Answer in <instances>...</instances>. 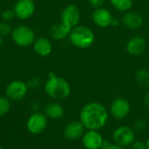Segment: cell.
Returning a JSON list of instances; mask_svg holds the SVG:
<instances>
[{
	"instance_id": "cell-1",
	"label": "cell",
	"mask_w": 149,
	"mask_h": 149,
	"mask_svg": "<svg viewBox=\"0 0 149 149\" xmlns=\"http://www.w3.org/2000/svg\"><path fill=\"white\" fill-rule=\"evenodd\" d=\"M109 117L107 107L97 101L86 104L79 112V121L86 130H100L106 126Z\"/></svg>"
},
{
	"instance_id": "cell-2",
	"label": "cell",
	"mask_w": 149,
	"mask_h": 149,
	"mask_svg": "<svg viewBox=\"0 0 149 149\" xmlns=\"http://www.w3.org/2000/svg\"><path fill=\"white\" fill-rule=\"evenodd\" d=\"M46 94L56 100L66 99L71 93V86L66 79L56 75L54 72H49L48 79L45 85Z\"/></svg>"
},
{
	"instance_id": "cell-3",
	"label": "cell",
	"mask_w": 149,
	"mask_h": 149,
	"mask_svg": "<svg viewBox=\"0 0 149 149\" xmlns=\"http://www.w3.org/2000/svg\"><path fill=\"white\" fill-rule=\"evenodd\" d=\"M70 42L77 48L86 49L91 47L95 41L94 32L87 26L77 25L69 34Z\"/></svg>"
},
{
	"instance_id": "cell-4",
	"label": "cell",
	"mask_w": 149,
	"mask_h": 149,
	"mask_svg": "<svg viewBox=\"0 0 149 149\" xmlns=\"http://www.w3.org/2000/svg\"><path fill=\"white\" fill-rule=\"evenodd\" d=\"M13 42L21 47H26L32 45L35 41L34 31L26 25H18L11 32Z\"/></svg>"
},
{
	"instance_id": "cell-5",
	"label": "cell",
	"mask_w": 149,
	"mask_h": 149,
	"mask_svg": "<svg viewBox=\"0 0 149 149\" xmlns=\"http://www.w3.org/2000/svg\"><path fill=\"white\" fill-rule=\"evenodd\" d=\"M135 131L134 128L127 126H120L113 132V143L120 145L123 148L131 146L135 140Z\"/></svg>"
},
{
	"instance_id": "cell-6",
	"label": "cell",
	"mask_w": 149,
	"mask_h": 149,
	"mask_svg": "<svg viewBox=\"0 0 149 149\" xmlns=\"http://www.w3.org/2000/svg\"><path fill=\"white\" fill-rule=\"evenodd\" d=\"M27 91H28L27 84L22 80L17 79L10 82L7 85L5 88V94L10 100L19 101L26 96Z\"/></svg>"
},
{
	"instance_id": "cell-7",
	"label": "cell",
	"mask_w": 149,
	"mask_h": 149,
	"mask_svg": "<svg viewBox=\"0 0 149 149\" xmlns=\"http://www.w3.org/2000/svg\"><path fill=\"white\" fill-rule=\"evenodd\" d=\"M131 111V105L129 101L122 97L116 98L113 100L110 106L111 115L117 120H123L128 116Z\"/></svg>"
},
{
	"instance_id": "cell-8",
	"label": "cell",
	"mask_w": 149,
	"mask_h": 149,
	"mask_svg": "<svg viewBox=\"0 0 149 149\" xmlns=\"http://www.w3.org/2000/svg\"><path fill=\"white\" fill-rule=\"evenodd\" d=\"M47 127V117L45 113H34L27 120L26 127L27 130L33 134H41L45 130Z\"/></svg>"
},
{
	"instance_id": "cell-9",
	"label": "cell",
	"mask_w": 149,
	"mask_h": 149,
	"mask_svg": "<svg viewBox=\"0 0 149 149\" xmlns=\"http://www.w3.org/2000/svg\"><path fill=\"white\" fill-rule=\"evenodd\" d=\"M61 23L72 29L77 26L80 20V10L74 4L65 6L61 12Z\"/></svg>"
},
{
	"instance_id": "cell-10",
	"label": "cell",
	"mask_w": 149,
	"mask_h": 149,
	"mask_svg": "<svg viewBox=\"0 0 149 149\" xmlns=\"http://www.w3.org/2000/svg\"><path fill=\"white\" fill-rule=\"evenodd\" d=\"M36 5L33 0H17L13 7L15 17L19 19H28L33 16Z\"/></svg>"
},
{
	"instance_id": "cell-11",
	"label": "cell",
	"mask_w": 149,
	"mask_h": 149,
	"mask_svg": "<svg viewBox=\"0 0 149 149\" xmlns=\"http://www.w3.org/2000/svg\"><path fill=\"white\" fill-rule=\"evenodd\" d=\"M81 141L83 147L86 149H101L104 138L99 130H86Z\"/></svg>"
},
{
	"instance_id": "cell-12",
	"label": "cell",
	"mask_w": 149,
	"mask_h": 149,
	"mask_svg": "<svg viewBox=\"0 0 149 149\" xmlns=\"http://www.w3.org/2000/svg\"><path fill=\"white\" fill-rule=\"evenodd\" d=\"M93 22L100 28H107L112 24L113 17L109 10L100 7L94 10L92 14Z\"/></svg>"
},
{
	"instance_id": "cell-13",
	"label": "cell",
	"mask_w": 149,
	"mask_h": 149,
	"mask_svg": "<svg viewBox=\"0 0 149 149\" xmlns=\"http://www.w3.org/2000/svg\"><path fill=\"white\" fill-rule=\"evenodd\" d=\"M86 132V128L79 120L69 122L64 128V136L69 141L81 139Z\"/></svg>"
},
{
	"instance_id": "cell-14",
	"label": "cell",
	"mask_w": 149,
	"mask_h": 149,
	"mask_svg": "<svg viewBox=\"0 0 149 149\" xmlns=\"http://www.w3.org/2000/svg\"><path fill=\"white\" fill-rule=\"evenodd\" d=\"M147 48V42L144 38L140 36H134L129 38L126 45L127 52L132 56L141 55Z\"/></svg>"
},
{
	"instance_id": "cell-15",
	"label": "cell",
	"mask_w": 149,
	"mask_h": 149,
	"mask_svg": "<svg viewBox=\"0 0 149 149\" xmlns=\"http://www.w3.org/2000/svg\"><path fill=\"white\" fill-rule=\"evenodd\" d=\"M122 22L126 27L131 30H136L142 26L144 23L143 17L136 11H127L123 16Z\"/></svg>"
},
{
	"instance_id": "cell-16",
	"label": "cell",
	"mask_w": 149,
	"mask_h": 149,
	"mask_svg": "<svg viewBox=\"0 0 149 149\" xmlns=\"http://www.w3.org/2000/svg\"><path fill=\"white\" fill-rule=\"evenodd\" d=\"M33 49L38 56L47 57L52 53V45L47 38L40 37L34 41Z\"/></svg>"
},
{
	"instance_id": "cell-17",
	"label": "cell",
	"mask_w": 149,
	"mask_h": 149,
	"mask_svg": "<svg viewBox=\"0 0 149 149\" xmlns=\"http://www.w3.org/2000/svg\"><path fill=\"white\" fill-rule=\"evenodd\" d=\"M45 114L47 118L52 120H58L61 119L65 115V109L64 107L57 103V102H51L48 103L44 109Z\"/></svg>"
},
{
	"instance_id": "cell-18",
	"label": "cell",
	"mask_w": 149,
	"mask_h": 149,
	"mask_svg": "<svg viewBox=\"0 0 149 149\" xmlns=\"http://www.w3.org/2000/svg\"><path fill=\"white\" fill-rule=\"evenodd\" d=\"M72 29L64 24L63 23L56 24L50 28V35L55 40H61L69 36Z\"/></svg>"
},
{
	"instance_id": "cell-19",
	"label": "cell",
	"mask_w": 149,
	"mask_h": 149,
	"mask_svg": "<svg viewBox=\"0 0 149 149\" xmlns=\"http://www.w3.org/2000/svg\"><path fill=\"white\" fill-rule=\"evenodd\" d=\"M112 6L120 11H129L133 7V0H110Z\"/></svg>"
},
{
	"instance_id": "cell-20",
	"label": "cell",
	"mask_w": 149,
	"mask_h": 149,
	"mask_svg": "<svg viewBox=\"0 0 149 149\" xmlns=\"http://www.w3.org/2000/svg\"><path fill=\"white\" fill-rule=\"evenodd\" d=\"M135 79L141 86H149V71L147 69H140L136 72Z\"/></svg>"
},
{
	"instance_id": "cell-21",
	"label": "cell",
	"mask_w": 149,
	"mask_h": 149,
	"mask_svg": "<svg viewBox=\"0 0 149 149\" xmlns=\"http://www.w3.org/2000/svg\"><path fill=\"white\" fill-rule=\"evenodd\" d=\"M10 108V102L7 97L0 96V117L4 116Z\"/></svg>"
},
{
	"instance_id": "cell-22",
	"label": "cell",
	"mask_w": 149,
	"mask_h": 149,
	"mask_svg": "<svg viewBox=\"0 0 149 149\" xmlns=\"http://www.w3.org/2000/svg\"><path fill=\"white\" fill-rule=\"evenodd\" d=\"M12 31L13 30L11 29V26L8 22L3 21L0 23V36L2 38L11 34Z\"/></svg>"
},
{
	"instance_id": "cell-23",
	"label": "cell",
	"mask_w": 149,
	"mask_h": 149,
	"mask_svg": "<svg viewBox=\"0 0 149 149\" xmlns=\"http://www.w3.org/2000/svg\"><path fill=\"white\" fill-rule=\"evenodd\" d=\"M146 127H147L146 120L143 119H138L136 121H134L133 128L135 132H142L146 129Z\"/></svg>"
},
{
	"instance_id": "cell-24",
	"label": "cell",
	"mask_w": 149,
	"mask_h": 149,
	"mask_svg": "<svg viewBox=\"0 0 149 149\" xmlns=\"http://www.w3.org/2000/svg\"><path fill=\"white\" fill-rule=\"evenodd\" d=\"M14 17H15V13H14L13 10H10V9L4 10L1 14L2 19L5 22H9L10 20H12Z\"/></svg>"
},
{
	"instance_id": "cell-25",
	"label": "cell",
	"mask_w": 149,
	"mask_h": 149,
	"mask_svg": "<svg viewBox=\"0 0 149 149\" xmlns=\"http://www.w3.org/2000/svg\"><path fill=\"white\" fill-rule=\"evenodd\" d=\"M101 149H125L123 147L120 146V145H117L115 143H112L108 141H106L104 140V142L102 144V147Z\"/></svg>"
},
{
	"instance_id": "cell-26",
	"label": "cell",
	"mask_w": 149,
	"mask_h": 149,
	"mask_svg": "<svg viewBox=\"0 0 149 149\" xmlns=\"http://www.w3.org/2000/svg\"><path fill=\"white\" fill-rule=\"evenodd\" d=\"M130 149H148L146 143L141 141H135L132 145Z\"/></svg>"
},
{
	"instance_id": "cell-27",
	"label": "cell",
	"mask_w": 149,
	"mask_h": 149,
	"mask_svg": "<svg viewBox=\"0 0 149 149\" xmlns=\"http://www.w3.org/2000/svg\"><path fill=\"white\" fill-rule=\"evenodd\" d=\"M88 2H89L90 5L94 9L100 8L105 3V0H88Z\"/></svg>"
},
{
	"instance_id": "cell-28",
	"label": "cell",
	"mask_w": 149,
	"mask_h": 149,
	"mask_svg": "<svg viewBox=\"0 0 149 149\" xmlns=\"http://www.w3.org/2000/svg\"><path fill=\"white\" fill-rule=\"evenodd\" d=\"M144 103H145L146 107L149 108V90L146 93V94H145V97H144Z\"/></svg>"
},
{
	"instance_id": "cell-29",
	"label": "cell",
	"mask_w": 149,
	"mask_h": 149,
	"mask_svg": "<svg viewBox=\"0 0 149 149\" xmlns=\"http://www.w3.org/2000/svg\"><path fill=\"white\" fill-rule=\"evenodd\" d=\"M120 24V22H119V20L118 19H116V18H113V21H112V24L111 25H113V26H118Z\"/></svg>"
},
{
	"instance_id": "cell-30",
	"label": "cell",
	"mask_w": 149,
	"mask_h": 149,
	"mask_svg": "<svg viewBox=\"0 0 149 149\" xmlns=\"http://www.w3.org/2000/svg\"><path fill=\"white\" fill-rule=\"evenodd\" d=\"M146 143V146H147V148L149 149V137L147 139V141L145 142Z\"/></svg>"
},
{
	"instance_id": "cell-31",
	"label": "cell",
	"mask_w": 149,
	"mask_h": 149,
	"mask_svg": "<svg viewBox=\"0 0 149 149\" xmlns=\"http://www.w3.org/2000/svg\"><path fill=\"white\" fill-rule=\"evenodd\" d=\"M2 45H3V38L0 36V47L2 46Z\"/></svg>"
},
{
	"instance_id": "cell-32",
	"label": "cell",
	"mask_w": 149,
	"mask_h": 149,
	"mask_svg": "<svg viewBox=\"0 0 149 149\" xmlns=\"http://www.w3.org/2000/svg\"><path fill=\"white\" fill-rule=\"evenodd\" d=\"M0 149H3V148H2V147H1V146H0Z\"/></svg>"
}]
</instances>
